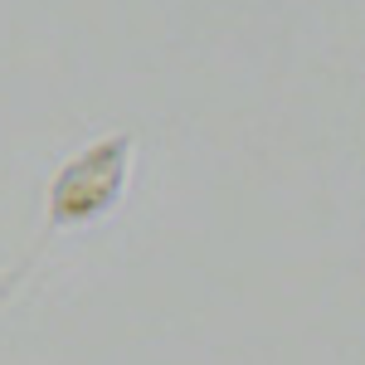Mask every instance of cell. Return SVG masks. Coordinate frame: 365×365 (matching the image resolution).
I'll use <instances>...</instances> for the list:
<instances>
[{"mask_svg": "<svg viewBox=\"0 0 365 365\" xmlns=\"http://www.w3.org/2000/svg\"><path fill=\"white\" fill-rule=\"evenodd\" d=\"M132 161H137V141L127 132L83 146L73 161H63L49 185V225L54 229H83L108 220L117 205L127 200L132 185Z\"/></svg>", "mask_w": 365, "mask_h": 365, "instance_id": "6da1fadb", "label": "cell"}]
</instances>
